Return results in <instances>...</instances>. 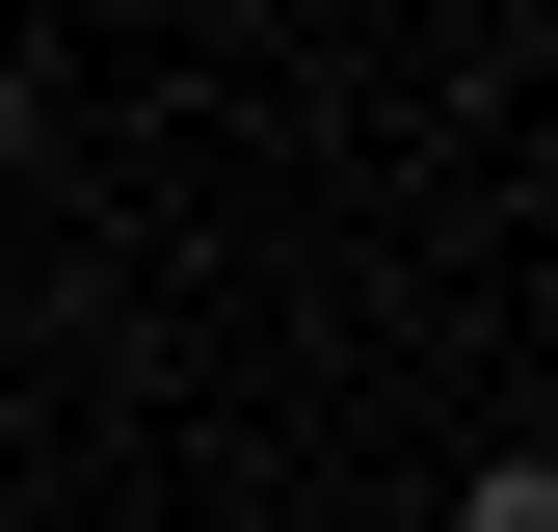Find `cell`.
<instances>
[{"mask_svg":"<svg viewBox=\"0 0 558 532\" xmlns=\"http://www.w3.org/2000/svg\"><path fill=\"white\" fill-rule=\"evenodd\" d=\"M0 133H27V53H0Z\"/></svg>","mask_w":558,"mask_h":532,"instance_id":"7a4b0ae2","label":"cell"},{"mask_svg":"<svg viewBox=\"0 0 558 532\" xmlns=\"http://www.w3.org/2000/svg\"><path fill=\"white\" fill-rule=\"evenodd\" d=\"M452 532H558V452H478V480H452Z\"/></svg>","mask_w":558,"mask_h":532,"instance_id":"6da1fadb","label":"cell"}]
</instances>
